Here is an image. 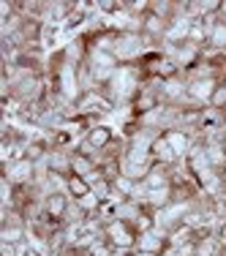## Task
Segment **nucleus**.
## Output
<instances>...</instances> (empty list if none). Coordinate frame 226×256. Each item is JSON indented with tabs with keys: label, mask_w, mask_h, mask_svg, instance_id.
I'll return each instance as SVG.
<instances>
[{
	"label": "nucleus",
	"mask_w": 226,
	"mask_h": 256,
	"mask_svg": "<svg viewBox=\"0 0 226 256\" xmlns=\"http://www.w3.org/2000/svg\"><path fill=\"white\" fill-rule=\"evenodd\" d=\"M44 156H46V148H44L41 142H28L25 150H22V158H25V161H30V164H36L38 158H44Z\"/></svg>",
	"instance_id": "20e7f679"
},
{
	"label": "nucleus",
	"mask_w": 226,
	"mask_h": 256,
	"mask_svg": "<svg viewBox=\"0 0 226 256\" xmlns=\"http://www.w3.org/2000/svg\"><path fill=\"white\" fill-rule=\"evenodd\" d=\"M0 254L3 256H16V246L14 242H0Z\"/></svg>",
	"instance_id": "9d476101"
},
{
	"label": "nucleus",
	"mask_w": 226,
	"mask_h": 256,
	"mask_svg": "<svg viewBox=\"0 0 226 256\" xmlns=\"http://www.w3.org/2000/svg\"><path fill=\"white\" fill-rule=\"evenodd\" d=\"M68 188H71V194H74V196H79V199H84V196L90 194V186H88L82 178H79V174H68Z\"/></svg>",
	"instance_id": "39448f33"
},
{
	"label": "nucleus",
	"mask_w": 226,
	"mask_h": 256,
	"mask_svg": "<svg viewBox=\"0 0 226 256\" xmlns=\"http://www.w3.org/2000/svg\"><path fill=\"white\" fill-rule=\"evenodd\" d=\"M210 104H212V109H226V88H224V84H218V88L212 90Z\"/></svg>",
	"instance_id": "6e6552de"
},
{
	"label": "nucleus",
	"mask_w": 226,
	"mask_h": 256,
	"mask_svg": "<svg viewBox=\"0 0 226 256\" xmlns=\"http://www.w3.org/2000/svg\"><path fill=\"white\" fill-rule=\"evenodd\" d=\"M106 144H109V128H93L88 136V144H84V153L90 148H106Z\"/></svg>",
	"instance_id": "f03ea898"
},
{
	"label": "nucleus",
	"mask_w": 226,
	"mask_h": 256,
	"mask_svg": "<svg viewBox=\"0 0 226 256\" xmlns=\"http://www.w3.org/2000/svg\"><path fill=\"white\" fill-rule=\"evenodd\" d=\"M224 256H226V248H224Z\"/></svg>",
	"instance_id": "9b49d317"
},
{
	"label": "nucleus",
	"mask_w": 226,
	"mask_h": 256,
	"mask_svg": "<svg viewBox=\"0 0 226 256\" xmlns=\"http://www.w3.org/2000/svg\"><path fill=\"white\" fill-rule=\"evenodd\" d=\"M44 210H46V216H52V218L66 216V210H68V199H66V194H60V191L50 194V196L44 199Z\"/></svg>",
	"instance_id": "f257e3e1"
},
{
	"label": "nucleus",
	"mask_w": 226,
	"mask_h": 256,
	"mask_svg": "<svg viewBox=\"0 0 226 256\" xmlns=\"http://www.w3.org/2000/svg\"><path fill=\"white\" fill-rule=\"evenodd\" d=\"M212 41H216L218 46H226V22H218V25L212 28Z\"/></svg>",
	"instance_id": "1a4fd4ad"
},
{
	"label": "nucleus",
	"mask_w": 226,
	"mask_h": 256,
	"mask_svg": "<svg viewBox=\"0 0 226 256\" xmlns=\"http://www.w3.org/2000/svg\"><path fill=\"white\" fill-rule=\"evenodd\" d=\"M16 172H8V180L11 178H14L16 182H20V186H22V182H25V180H30V174H33V164H30V161H25V158H22V161H16Z\"/></svg>",
	"instance_id": "7ed1b4c3"
},
{
	"label": "nucleus",
	"mask_w": 226,
	"mask_h": 256,
	"mask_svg": "<svg viewBox=\"0 0 226 256\" xmlns=\"http://www.w3.org/2000/svg\"><path fill=\"white\" fill-rule=\"evenodd\" d=\"M22 234H25V232H22V224L20 226H11V224H3V232H0V240L3 242H20L22 240Z\"/></svg>",
	"instance_id": "423d86ee"
},
{
	"label": "nucleus",
	"mask_w": 226,
	"mask_h": 256,
	"mask_svg": "<svg viewBox=\"0 0 226 256\" xmlns=\"http://www.w3.org/2000/svg\"><path fill=\"white\" fill-rule=\"evenodd\" d=\"M144 30H148V33H161V30H164V16L144 14Z\"/></svg>",
	"instance_id": "0eeeda50"
}]
</instances>
